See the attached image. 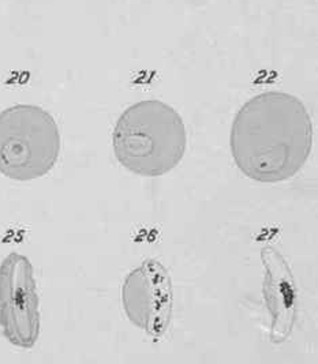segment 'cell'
Wrapping results in <instances>:
<instances>
[{"mask_svg":"<svg viewBox=\"0 0 318 364\" xmlns=\"http://www.w3.org/2000/svg\"><path fill=\"white\" fill-rule=\"evenodd\" d=\"M112 149L119 164L144 178H159L174 171L187 149L182 116L160 100L138 101L117 117Z\"/></svg>","mask_w":318,"mask_h":364,"instance_id":"cell-2","label":"cell"},{"mask_svg":"<svg viewBox=\"0 0 318 364\" xmlns=\"http://www.w3.org/2000/svg\"><path fill=\"white\" fill-rule=\"evenodd\" d=\"M230 148L235 166L265 184L292 179L313 148V122L301 100L270 90L248 100L236 112Z\"/></svg>","mask_w":318,"mask_h":364,"instance_id":"cell-1","label":"cell"},{"mask_svg":"<svg viewBox=\"0 0 318 364\" xmlns=\"http://www.w3.org/2000/svg\"><path fill=\"white\" fill-rule=\"evenodd\" d=\"M60 153L56 120L41 107L17 104L0 112V173L31 182L50 173Z\"/></svg>","mask_w":318,"mask_h":364,"instance_id":"cell-3","label":"cell"},{"mask_svg":"<svg viewBox=\"0 0 318 364\" xmlns=\"http://www.w3.org/2000/svg\"><path fill=\"white\" fill-rule=\"evenodd\" d=\"M122 306L135 328L153 338L163 337L174 314V287L167 267L149 258L130 270L122 285Z\"/></svg>","mask_w":318,"mask_h":364,"instance_id":"cell-5","label":"cell"},{"mask_svg":"<svg viewBox=\"0 0 318 364\" xmlns=\"http://www.w3.org/2000/svg\"><path fill=\"white\" fill-rule=\"evenodd\" d=\"M41 328L40 300L32 262L17 251L0 264V329L14 347L31 349Z\"/></svg>","mask_w":318,"mask_h":364,"instance_id":"cell-4","label":"cell"}]
</instances>
